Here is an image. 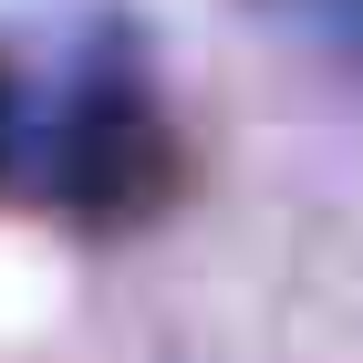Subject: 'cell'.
I'll return each instance as SVG.
<instances>
[{
	"instance_id": "cell-1",
	"label": "cell",
	"mask_w": 363,
	"mask_h": 363,
	"mask_svg": "<svg viewBox=\"0 0 363 363\" xmlns=\"http://www.w3.org/2000/svg\"><path fill=\"white\" fill-rule=\"evenodd\" d=\"M52 322H62V259L31 228H0V353H31Z\"/></svg>"
}]
</instances>
